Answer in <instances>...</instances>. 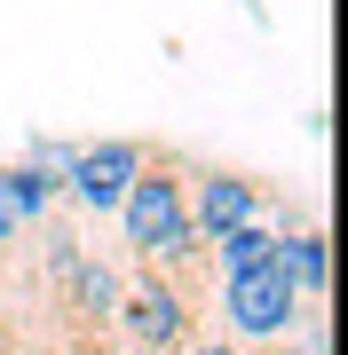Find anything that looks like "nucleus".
Instances as JSON below:
<instances>
[{
    "label": "nucleus",
    "instance_id": "f257e3e1",
    "mask_svg": "<svg viewBox=\"0 0 348 355\" xmlns=\"http://www.w3.org/2000/svg\"><path fill=\"white\" fill-rule=\"evenodd\" d=\"M182 214H190V237L214 245L245 221H293V198L285 182L254 174V166H222V158H182Z\"/></svg>",
    "mask_w": 348,
    "mask_h": 355
},
{
    "label": "nucleus",
    "instance_id": "f03ea898",
    "mask_svg": "<svg viewBox=\"0 0 348 355\" xmlns=\"http://www.w3.org/2000/svg\"><path fill=\"white\" fill-rule=\"evenodd\" d=\"M214 308H222V331H230V347H245V355H277V347L293 340L301 324L317 316V308L293 292V277H285L277 261H261V268H238V277H222Z\"/></svg>",
    "mask_w": 348,
    "mask_h": 355
},
{
    "label": "nucleus",
    "instance_id": "7ed1b4c3",
    "mask_svg": "<svg viewBox=\"0 0 348 355\" xmlns=\"http://www.w3.org/2000/svg\"><path fill=\"white\" fill-rule=\"evenodd\" d=\"M142 158H151V142L142 135H103V142H72L64 166H56V190H64L72 221H103L119 214V198H127V182L142 174Z\"/></svg>",
    "mask_w": 348,
    "mask_h": 355
},
{
    "label": "nucleus",
    "instance_id": "20e7f679",
    "mask_svg": "<svg viewBox=\"0 0 348 355\" xmlns=\"http://www.w3.org/2000/svg\"><path fill=\"white\" fill-rule=\"evenodd\" d=\"M190 340H198V308L182 300L167 277L127 268V277H119V347L127 355H182Z\"/></svg>",
    "mask_w": 348,
    "mask_h": 355
},
{
    "label": "nucleus",
    "instance_id": "39448f33",
    "mask_svg": "<svg viewBox=\"0 0 348 355\" xmlns=\"http://www.w3.org/2000/svg\"><path fill=\"white\" fill-rule=\"evenodd\" d=\"M277 268L293 277V292L309 308H324V292H333V253H324V221L317 214H301V221L277 229Z\"/></svg>",
    "mask_w": 348,
    "mask_h": 355
},
{
    "label": "nucleus",
    "instance_id": "423d86ee",
    "mask_svg": "<svg viewBox=\"0 0 348 355\" xmlns=\"http://www.w3.org/2000/svg\"><path fill=\"white\" fill-rule=\"evenodd\" d=\"M24 205H16V190H8V174H0V245H16V237H24Z\"/></svg>",
    "mask_w": 348,
    "mask_h": 355
},
{
    "label": "nucleus",
    "instance_id": "0eeeda50",
    "mask_svg": "<svg viewBox=\"0 0 348 355\" xmlns=\"http://www.w3.org/2000/svg\"><path fill=\"white\" fill-rule=\"evenodd\" d=\"M182 355H245V347H230V340H206V331H198V340L182 347Z\"/></svg>",
    "mask_w": 348,
    "mask_h": 355
}]
</instances>
